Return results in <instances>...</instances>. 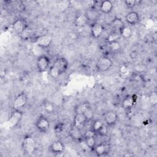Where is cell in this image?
I'll use <instances>...</instances> for the list:
<instances>
[{
    "mask_svg": "<svg viewBox=\"0 0 157 157\" xmlns=\"http://www.w3.org/2000/svg\"><path fill=\"white\" fill-rule=\"evenodd\" d=\"M68 67L69 62L65 58H58L49 67V74L53 78H57L64 74Z\"/></svg>",
    "mask_w": 157,
    "mask_h": 157,
    "instance_id": "6da1fadb",
    "label": "cell"
},
{
    "mask_svg": "<svg viewBox=\"0 0 157 157\" xmlns=\"http://www.w3.org/2000/svg\"><path fill=\"white\" fill-rule=\"evenodd\" d=\"M36 143L35 139L30 136H25L21 142V149L23 153L27 155H33L36 151Z\"/></svg>",
    "mask_w": 157,
    "mask_h": 157,
    "instance_id": "7a4b0ae2",
    "label": "cell"
},
{
    "mask_svg": "<svg viewBox=\"0 0 157 157\" xmlns=\"http://www.w3.org/2000/svg\"><path fill=\"white\" fill-rule=\"evenodd\" d=\"M113 65L112 61L107 56L99 58L96 63V68L99 72H105L109 70Z\"/></svg>",
    "mask_w": 157,
    "mask_h": 157,
    "instance_id": "3957f363",
    "label": "cell"
},
{
    "mask_svg": "<svg viewBox=\"0 0 157 157\" xmlns=\"http://www.w3.org/2000/svg\"><path fill=\"white\" fill-rule=\"evenodd\" d=\"M34 42L40 48H47L49 47L52 42V37L48 34H44L35 38Z\"/></svg>",
    "mask_w": 157,
    "mask_h": 157,
    "instance_id": "277c9868",
    "label": "cell"
},
{
    "mask_svg": "<svg viewBox=\"0 0 157 157\" xmlns=\"http://www.w3.org/2000/svg\"><path fill=\"white\" fill-rule=\"evenodd\" d=\"M28 101L27 94L25 92H21L18 94L13 100L12 107L13 110H20L23 108Z\"/></svg>",
    "mask_w": 157,
    "mask_h": 157,
    "instance_id": "5b68a950",
    "label": "cell"
},
{
    "mask_svg": "<svg viewBox=\"0 0 157 157\" xmlns=\"http://www.w3.org/2000/svg\"><path fill=\"white\" fill-rule=\"evenodd\" d=\"M37 129L42 133H47L50 128V121L44 116H40L36 121Z\"/></svg>",
    "mask_w": 157,
    "mask_h": 157,
    "instance_id": "8992f818",
    "label": "cell"
},
{
    "mask_svg": "<svg viewBox=\"0 0 157 157\" xmlns=\"http://www.w3.org/2000/svg\"><path fill=\"white\" fill-rule=\"evenodd\" d=\"M50 63V58L48 56L44 55H40L37 59V68L40 72H45L48 69Z\"/></svg>",
    "mask_w": 157,
    "mask_h": 157,
    "instance_id": "52a82bcc",
    "label": "cell"
},
{
    "mask_svg": "<svg viewBox=\"0 0 157 157\" xmlns=\"http://www.w3.org/2000/svg\"><path fill=\"white\" fill-rule=\"evenodd\" d=\"M12 27L13 31L17 34L21 35L26 31L27 28V23L25 20L19 18L13 22Z\"/></svg>",
    "mask_w": 157,
    "mask_h": 157,
    "instance_id": "ba28073f",
    "label": "cell"
},
{
    "mask_svg": "<svg viewBox=\"0 0 157 157\" xmlns=\"http://www.w3.org/2000/svg\"><path fill=\"white\" fill-rule=\"evenodd\" d=\"M85 15L88 21L96 22L100 17V10L94 6H90L85 11Z\"/></svg>",
    "mask_w": 157,
    "mask_h": 157,
    "instance_id": "9c48e42d",
    "label": "cell"
},
{
    "mask_svg": "<svg viewBox=\"0 0 157 157\" xmlns=\"http://www.w3.org/2000/svg\"><path fill=\"white\" fill-rule=\"evenodd\" d=\"M103 118L106 124L108 126H111L116 124L118 116L115 112L109 110L104 113Z\"/></svg>",
    "mask_w": 157,
    "mask_h": 157,
    "instance_id": "30bf717a",
    "label": "cell"
},
{
    "mask_svg": "<svg viewBox=\"0 0 157 157\" xmlns=\"http://www.w3.org/2000/svg\"><path fill=\"white\" fill-rule=\"evenodd\" d=\"M23 117V113L20 110H13L11 113L8 123L12 128L16 126L17 124L21 121Z\"/></svg>",
    "mask_w": 157,
    "mask_h": 157,
    "instance_id": "8fae6325",
    "label": "cell"
},
{
    "mask_svg": "<svg viewBox=\"0 0 157 157\" xmlns=\"http://www.w3.org/2000/svg\"><path fill=\"white\" fill-rule=\"evenodd\" d=\"M88 121L84 113H75L72 126L81 129Z\"/></svg>",
    "mask_w": 157,
    "mask_h": 157,
    "instance_id": "7c38bea8",
    "label": "cell"
},
{
    "mask_svg": "<svg viewBox=\"0 0 157 157\" xmlns=\"http://www.w3.org/2000/svg\"><path fill=\"white\" fill-rule=\"evenodd\" d=\"M110 145L107 143H100L96 145L93 148V151L95 154L98 156H102L107 155L110 151Z\"/></svg>",
    "mask_w": 157,
    "mask_h": 157,
    "instance_id": "4fadbf2b",
    "label": "cell"
},
{
    "mask_svg": "<svg viewBox=\"0 0 157 157\" xmlns=\"http://www.w3.org/2000/svg\"><path fill=\"white\" fill-rule=\"evenodd\" d=\"M49 150L53 154L62 153L64 150V145L59 140L53 141L49 147Z\"/></svg>",
    "mask_w": 157,
    "mask_h": 157,
    "instance_id": "5bb4252c",
    "label": "cell"
},
{
    "mask_svg": "<svg viewBox=\"0 0 157 157\" xmlns=\"http://www.w3.org/2000/svg\"><path fill=\"white\" fill-rule=\"evenodd\" d=\"M103 31H104V26L101 23L98 21L93 23L91 27V34L93 38L98 39L100 37Z\"/></svg>",
    "mask_w": 157,
    "mask_h": 157,
    "instance_id": "9a60e30c",
    "label": "cell"
},
{
    "mask_svg": "<svg viewBox=\"0 0 157 157\" xmlns=\"http://www.w3.org/2000/svg\"><path fill=\"white\" fill-rule=\"evenodd\" d=\"M125 20L129 25L134 26L139 22L140 16L137 12L131 11L126 14L125 17Z\"/></svg>",
    "mask_w": 157,
    "mask_h": 157,
    "instance_id": "2e32d148",
    "label": "cell"
},
{
    "mask_svg": "<svg viewBox=\"0 0 157 157\" xmlns=\"http://www.w3.org/2000/svg\"><path fill=\"white\" fill-rule=\"evenodd\" d=\"M88 20L85 15V12H80L77 14L74 18V23L77 27H83L87 25Z\"/></svg>",
    "mask_w": 157,
    "mask_h": 157,
    "instance_id": "e0dca14e",
    "label": "cell"
},
{
    "mask_svg": "<svg viewBox=\"0 0 157 157\" xmlns=\"http://www.w3.org/2000/svg\"><path fill=\"white\" fill-rule=\"evenodd\" d=\"M113 8V5L110 1L105 0L101 2L99 6V10L103 13L108 14L110 13Z\"/></svg>",
    "mask_w": 157,
    "mask_h": 157,
    "instance_id": "ac0fdd59",
    "label": "cell"
},
{
    "mask_svg": "<svg viewBox=\"0 0 157 157\" xmlns=\"http://www.w3.org/2000/svg\"><path fill=\"white\" fill-rule=\"evenodd\" d=\"M69 136L73 140L76 141H80L83 139V134L82 132L81 129L73 126L70 130Z\"/></svg>",
    "mask_w": 157,
    "mask_h": 157,
    "instance_id": "d6986e66",
    "label": "cell"
},
{
    "mask_svg": "<svg viewBox=\"0 0 157 157\" xmlns=\"http://www.w3.org/2000/svg\"><path fill=\"white\" fill-rule=\"evenodd\" d=\"M91 107L89 102H83L77 104L74 108L75 113H84Z\"/></svg>",
    "mask_w": 157,
    "mask_h": 157,
    "instance_id": "ffe728a7",
    "label": "cell"
},
{
    "mask_svg": "<svg viewBox=\"0 0 157 157\" xmlns=\"http://www.w3.org/2000/svg\"><path fill=\"white\" fill-rule=\"evenodd\" d=\"M124 26V23L121 20V19L117 17L112 20L111 22V26L113 31L118 32L120 33V30L122 29V28Z\"/></svg>",
    "mask_w": 157,
    "mask_h": 157,
    "instance_id": "44dd1931",
    "label": "cell"
},
{
    "mask_svg": "<svg viewBox=\"0 0 157 157\" xmlns=\"http://www.w3.org/2000/svg\"><path fill=\"white\" fill-rule=\"evenodd\" d=\"M120 36H121L123 38L125 39H128L132 36V30L129 26L124 25L122 28V29L120 30Z\"/></svg>",
    "mask_w": 157,
    "mask_h": 157,
    "instance_id": "7402d4cb",
    "label": "cell"
},
{
    "mask_svg": "<svg viewBox=\"0 0 157 157\" xmlns=\"http://www.w3.org/2000/svg\"><path fill=\"white\" fill-rule=\"evenodd\" d=\"M108 48L111 53H117L121 49L120 43L118 40L108 42Z\"/></svg>",
    "mask_w": 157,
    "mask_h": 157,
    "instance_id": "603a6c76",
    "label": "cell"
},
{
    "mask_svg": "<svg viewBox=\"0 0 157 157\" xmlns=\"http://www.w3.org/2000/svg\"><path fill=\"white\" fill-rule=\"evenodd\" d=\"M135 103V100L133 96H127L122 101V106L125 109L132 108Z\"/></svg>",
    "mask_w": 157,
    "mask_h": 157,
    "instance_id": "cb8c5ba5",
    "label": "cell"
},
{
    "mask_svg": "<svg viewBox=\"0 0 157 157\" xmlns=\"http://www.w3.org/2000/svg\"><path fill=\"white\" fill-rule=\"evenodd\" d=\"M83 139L85 140V143L86 147L91 150H93V148L96 145V140L95 136L86 137H84Z\"/></svg>",
    "mask_w": 157,
    "mask_h": 157,
    "instance_id": "d4e9b609",
    "label": "cell"
},
{
    "mask_svg": "<svg viewBox=\"0 0 157 157\" xmlns=\"http://www.w3.org/2000/svg\"><path fill=\"white\" fill-rule=\"evenodd\" d=\"M104 123L102 122V121H101V120H96L93 121V123L91 124V128L90 129H91L93 131H94L96 134L97 133V132L98 131V130L101 128V127L103 125Z\"/></svg>",
    "mask_w": 157,
    "mask_h": 157,
    "instance_id": "484cf974",
    "label": "cell"
},
{
    "mask_svg": "<svg viewBox=\"0 0 157 157\" xmlns=\"http://www.w3.org/2000/svg\"><path fill=\"white\" fill-rule=\"evenodd\" d=\"M149 103L152 107L157 105V93L156 91H152L149 95Z\"/></svg>",
    "mask_w": 157,
    "mask_h": 157,
    "instance_id": "4316f807",
    "label": "cell"
},
{
    "mask_svg": "<svg viewBox=\"0 0 157 157\" xmlns=\"http://www.w3.org/2000/svg\"><path fill=\"white\" fill-rule=\"evenodd\" d=\"M108 132H109L108 126L107 124H103V125L101 127V128L97 132L96 135H99V136H101V137H105L107 135Z\"/></svg>",
    "mask_w": 157,
    "mask_h": 157,
    "instance_id": "83f0119b",
    "label": "cell"
},
{
    "mask_svg": "<svg viewBox=\"0 0 157 157\" xmlns=\"http://www.w3.org/2000/svg\"><path fill=\"white\" fill-rule=\"evenodd\" d=\"M120 33L112 31V33H110L109 36L107 37V42H110L112 41L118 40V39L120 37Z\"/></svg>",
    "mask_w": 157,
    "mask_h": 157,
    "instance_id": "f1b7e54d",
    "label": "cell"
},
{
    "mask_svg": "<svg viewBox=\"0 0 157 157\" xmlns=\"http://www.w3.org/2000/svg\"><path fill=\"white\" fill-rule=\"evenodd\" d=\"M124 2L128 7L133 8L136 6L138 5L139 3L140 2V1L137 0H126L124 1Z\"/></svg>",
    "mask_w": 157,
    "mask_h": 157,
    "instance_id": "f546056e",
    "label": "cell"
},
{
    "mask_svg": "<svg viewBox=\"0 0 157 157\" xmlns=\"http://www.w3.org/2000/svg\"><path fill=\"white\" fill-rule=\"evenodd\" d=\"M44 109L46 112H47L48 113H50L53 110V106L52 104V103L47 102L44 104Z\"/></svg>",
    "mask_w": 157,
    "mask_h": 157,
    "instance_id": "4dcf8cb0",
    "label": "cell"
},
{
    "mask_svg": "<svg viewBox=\"0 0 157 157\" xmlns=\"http://www.w3.org/2000/svg\"><path fill=\"white\" fill-rule=\"evenodd\" d=\"M84 114L85 115L88 121H90L93 118V116H94V113H93V111L91 109V107H90L88 110H87L85 113Z\"/></svg>",
    "mask_w": 157,
    "mask_h": 157,
    "instance_id": "1f68e13d",
    "label": "cell"
}]
</instances>
